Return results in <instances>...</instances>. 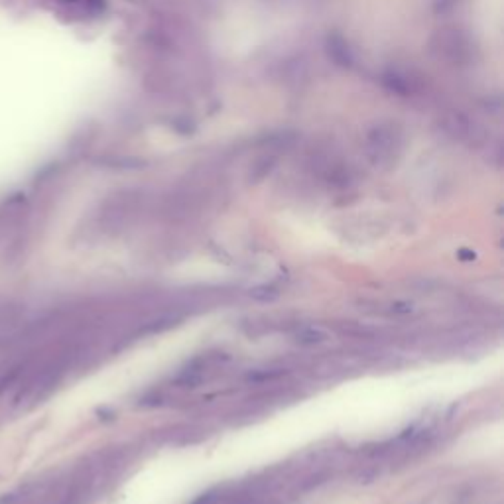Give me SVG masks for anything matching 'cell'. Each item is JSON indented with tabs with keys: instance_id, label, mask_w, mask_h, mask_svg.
<instances>
[{
	"instance_id": "6",
	"label": "cell",
	"mask_w": 504,
	"mask_h": 504,
	"mask_svg": "<svg viewBox=\"0 0 504 504\" xmlns=\"http://www.w3.org/2000/svg\"><path fill=\"white\" fill-rule=\"evenodd\" d=\"M280 292L274 286H256L250 290V298L254 301H262V303H272L274 300H278Z\"/></svg>"
},
{
	"instance_id": "4",
	"label": "cell",
	"mask_w": 504,
	"mask_h": 504,
	"mask_svg": "<svg viewBox=\"0 0 504 504\" xmlns=\"http://www.w3.org/2000/svg\"><path fill=\"white\" fill-rule=\"evenodd\" d=\"M327 52L329 55H333L335 63L337 65H343V68H349L353 65V57H351V48L347 40H343L341 36H329L327 40Z\"/></svg>"
},
{
	"instance_id": "8",
	"label": "cell",
	"mask_w": 504,
	"mask_h": 504,
	"mask_svg": "<svg viewBox=\"0 0 504 504\" xmlns=\"http://www.w3.org/2000/svg\"><path fill=\"white\" fill-rule=\"evenodd\" d=\"M284 374V370L280 368H272V370H264V372H250L248 374V381L250 382H266V381H274V379H280Z\"/></svg>"
},
{
	"instance_id": "3",
	"label": "cell",
	"mask_w": 504,
	"mask_h": 504,
	"mask_svg": "<svg viewBox=\"0 0 504 504\" xmlns=\"http://www.w3.org/2000/svg\"><path fill=\"white\" fill-rule=\"evenodd\" d=\"M50 496L48 481H32L0 498V504H40Z\"/></svg>"
},
{
	"instance_id": "7",
	"label": "cell",
	"mask_w": 504,
	"mask_h": 504,
	"mask_svg": "<svg viewBox=\"0 0 504 504\" xmlns=\"http://www.w3.org/2000/svg\"><path fill=\"white\" fill-rule=\"evenodd\" d=\"M172 325H174V319H172V317H160V319H156V321L148 323V325L144 327V333L156 335V333H162L165 329H170Z\"/></svg>"
},
{
	"instance_id": "2",
	"label": "cell",
	"mask_w": 504,
	"mask_h": 504,
	"mask_svg": "<svg viewBox=\"0 0 504 504\" xmlns=\"http://www.w3.org/2000/svg\"><path fill=\"white\" fill-rule=\"evenodd\" d=\"M436 43L434 41V50L439 52V55L451 63V65H465L469 55H471V43L467 40V36L463 34V30H457V28H451V30H443V32H437Z\"/></svg>"
},
{
	"instance_id": "1",
	"label": "cell",
	"mask_w": 504,
	"mask_h": 504,
	"mask_svg": "<svg viewBox=\"0 0 504 504\" xmlns=\"http://www.w3.org/2000/svg\"><path fill=\"white\" fill-rule=\"evenodd\" d=\"M406 132L394 121H379L365 130L363 150L370 164L381 170H388L398 162L404 152Z\"/></svg>"
},
{
	"instance_id": "5",
	"label": "cell",
	"mask_w": 504,
	"mask_h": 504,
	"mask_svg": "<svg viewBox=\"0 0 504 504\" xmlns=\"http://www.w3.org/2000/svg\"><path fill=\"white\" fill-rule=\"evenodd\" d=\"M294 339H296V343L303 345V347H312V345H319V343L327 341L329 335L327 331H323L321 327L305 325V327H300L294 333Z\"/></svg>"
}]
</instances>
